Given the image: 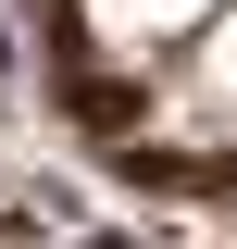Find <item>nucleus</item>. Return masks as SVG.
<instances>
[{
    "mask_svg": "<svg viewBox=\"0 0 237 249\" xmlns=\"http://www.w3.org/2000/svg\"><path fill=\"white\" fill-rule=\"evenodd\" d=\"M187 124L200 137H237V0L200 25V75H187Z\"/></svg>",
    "mask_w": 237,
    "mask_h": 249,
    "instance_id": "2",
    "label": "nucleus"
},
{
    "mask_svg": "<svg viewBox=\"0 0 237 249\" xmlns=\"http://www.w3.org/2000/svg\"><path fill=\"white\" fill-rule=\"evenodd\" d=\"M212 13H225V0H75V25H88L100 62H162V50H187Z\"/></svg>",
    "mask_w": 237,
    "mask_h": 249,
    "instance_id": "1",
    "label": "nucleus"
}]
</instances>
